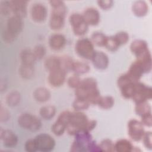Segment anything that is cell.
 <instances>
[{
	"instance_id": "15",
	"label": "cell",
	"mask_w": 152,
	"mask_h": 152,
	"mask_svg": "<svg viewBox=\"0 0 152 152\" xmlns=\"http://www.w3.org/2000/svg\"><path fill=\"white\" fill-rule=\"evenodd\" d=\"M23 27V22L22 18L14 15L8 18L6 28L12 34L17 36L22 31Z\"/></svg>"
},
{
	"instance_id": "11",
	"label": "cell",
	"mask_w": 152,
	"mask_h": 152,
	"mask_svg": "<svg viewBox=\"0 0 152 152\" xmlns=\"http://www.w3.org/2000/svg\"><path fill=\"white\" fill-rule=\"evenodd\" d=\"M66 72L61 68L49 72L48 80L50 85L53 87H58L63 85L65 81Z\"/></svg>"
},
{
	"instance_id": "18",
	"label": "cell",
	"mask_w": 152,
	"mask_h": 152,
	"mask_svg": "<svg viewBox=\"0 0 152 152\" xmlns=\"http://www.w3.org/2000/svg\"><path fill=\"white\" fill-rule=\"evenodd\" d=\"M133 82L139 81L142 75L145 73L142 65L137 61H134L129 66L126 72Z\"/></svg>"
},
{
	"instance_id": "3",
	"label": "cell",
	"mask_w": 152,
	"mask_h": 152,
	"mask_svg": "<svg viewBox=\"0 0 152 152\" xmlns=\"http://www.w3.org/2000/svg\"><path fill=\"white\" fill-rule=\"evenodd\" d=\"M18 125L26 130L36 132L42 126L40 119L36 116L28 113H21L17 119Z\"/></svg>"
},
{
	"instance_id": "21",
	"label": "cell",
	"mask_w": 152,
	"mask_h": 152,
	"mask_svg": "<svg viewBox=\"0 0 152 152\" xmlns=\"http://www.w3.org/2000/svg\"><path fill=\"white\" fill-rule=\"evenodd\" d=\"M50 92L46 87H40L37 88L33 92L34 99L39 102L43 103L48 101L50 98Z\"/></svg>"
},
{
	"instance_id": "47",
	"label": "cell",
	"mask_w": 152,
	"mask_h": 152,
	"mask_svg": "<svg viewBox=\"0 0 152 152\" xmlns=\"http://www.w3.org/2000/svg\"><path fill=\"white\" fill-rule=\"evenodd\" d=\"M10 118V113L8 110L4 107L2 106H1V112H0V119L1 122H6Z\"/></svg>"
},
{
	"instance_id": "25",
	"label": "cell",
	"mask_w": 152,
	"mask_h": 152,
	"mask_svg": "<svg viewBox=\"0 0 152 152\" xmlns=\"http://www.w3.org/2000/svg\"><path fill=\"white\" fill-rule=\"evenodd\" d=\"M90 69V67L87 63L78 61H74L72 71H73L75 74L78 75L81 74H84L88 72Z\"/></svg>"
},
{
	"instance_id": "42",
	"label": "cell",
	"mask_w": 152,
	"mask_h": 152,
	"mask_svg": "<svg viewBox=\"0 0 152 152\" xmlns=\"http://www.w3.org/2000/svg\"><path fill=\"white\" fill-rule=\"evenodd\" d=\"M24 147L25 150L28 152H36L38 151L34 138L28 140L25 143Z\"/></svg>"
},
{
	"instance_id": "38",
	"label": "cell",
	"mask_w": 152,
	"mask_h": 152,
	"mask_svg": "<svg viewBox=\"0 0 152 152\" xmlns=\"http://www.w3.org/2000/svg\"><path fill=\"white\" fill-rule=\"evenodd\" d=\"M119 43L120 46L125 45L127 43V42L129 41V36L128 33L122 31L117 33L115 36H113Z\"/></svg>"
},
{
	"instance_id": "10",
	"label": "cell",
	"mask_w": 152,
	"mask_h": 152,
	"mask_svg": "<svg viewBox=\"0 0 152 152\" xmlns=\"http://www.w3.org/2000/svg\"><path fill=\"white\" fill-rule=\"evenodd\" d=\"M32 20L36 23L44 21L48 15V10L46 7L41 3H36L31 7L30 11Z\"/></svg>"
},
{
	"instance_id": "24",
	"label": "cell",
	"mask_w": 152,
	"mask_h": 152,
	"mask_svg": "<svg viewBox=\"0 0 152 152\" xmlns=\"http://www.w3.org/2000/svg\"><path fill=\"white\" fill-rule=\"evenodd\" d=\"M45 67L49 72L61 68V62L59 57L50 56L46 59L45 61Z\"/></svg>"
},
{
	"instance_id": "39",
	"label": "cell",
	"mask_w": 152,
	"mask_h": 152,
	"mask_svg": "<svg viewBox=\"0 0 152 152\" xmlns=\"http://www.w3.org/2000/svg\"><path fill=\"white\" fill-rule=\"evenodd\" d=\"M32 50L37 60L42 59L46 54V48L42 45H36Z\"/></svg>"
},
{
	"instance_id": "14",
	"label": "cell",
	"mask_w": 152,
	"mask_h": 152,
	"mask_svg": "<svg viewBox=\"0 0 152 152\" xmlns=\"http://www.w3.org/2000/svg\"><path fill=\"white\" fill-rule=\"evenodd\" d=\"M82 15L88 26H96L100 21V15L96 8L93 7L87 8L84 10Z\"/></svg>"
},
{
	"instance_id": "44",
	"label": "cell",
	"mask_w": 152,
	"mask_h": 152,
	"mask_svg": "<svg viewBox=\"0 0 152 152\" xmlns=\"http://www.w3.org/2000/svg\"><path fill=\"white\" fill-rule=\"evenodd\" d=\"M2 39L4 42H5L7 43H12L15 39L17 36L12 34L8 30L5 28L2 31Z\"/></svg>"
},
{
	"instance_id": "46",
	"label": "cell",
	"mask_w": 152,
	"mask_h": 152,
	"mask_svg": "<svg viewBox=\"0 0 152 152\" xmlns=\"http://www.w3.org/2000/svg\"><path fill=\"white\" fill-rule=\"evenodd\" d=\"M97 2L99 7L103 10H107L110 9L113 5V1L111 0L98 1Z\"/></svg>"
},
{
	"instance_id": "34",
	"label": "cell",
	"mask_w": 152,
	"mask_h": 152,
	"mask_svg": "<svg viewBox=\"0 0 152 152\" xmlns=\"http://www.w3.org/2000/svg\"><path fill=\"white\" fill-rule=\"evenodd\" d=\"M90 105V104L88 102V101L79 98H75L72 103V107L75 111L83 112V110H87L89 107Z\"/></svg>"
},
{
	"instance_id": "23",
	"label": "cell",
	"mask_w": 152,
	"mask_h": 152,
	"mask_svg": "<svg viewBox=\"0 0 152 152\" xmlns=\"http://www.w3.org/2000/svg\"><path fill=\"white\" fill-rule=\"evenodd\" d=\"M115 151L118 152H130L133 151L134 146L128 140L121 139L114 144Z\"/></svg>"
},
{
	"instance_id": "26",
	"label": "cell",
	"mask_w": 152,
	"mask_h": 152,
	"mask_svg": "<svg viewBox=\"0 0 152 152\" xmlns=\"http://www.w3.org/2000/svg\"><path fill=\"white\" fill-rule=\"evenodd\" d=\"M56 113V108L53 105H45L39 110L40 116L44 119L49 120L54 117Z\"/></svg>"
},
{
	"instance_id": "41",
	"label": "cell",
	"mask_w": 152,
	"mask_h": 152,
	"mask_svg": "<svg viewBox=\"0 0 152 152\" xmlns=\"http://www.w3.org/2000/svg\"><path fill=\"white\" fill-rule=\"evenodd\" d=\"M131 83H134V82L132 81V80L131 79V78L129 77L127 73L121 75L118 78L117 81V84L119 88H121L122 87Z\"/></svg>"
},
{
	"instance_id": "7",
	"label": "cell",
	"mask_w": 152,
	"mask_h": 152,
	"mask_svg": "<svg viewBox=\"0 0 152 152\" xmlns=\"http://www.w3.org/2000/svg\"><path fill=\"white\" fill-rule=\"evenodd\" d=\"M135 92L131 99L135 104L147 102L150 100L152 96L151 88L150 86L145 85L140 81L135 83Z\"/></svg>"
},
{
	"instance_id": "19",
	"label": "cell",
	"mask_w": 152,
	"mask_h": 152,
	"mask_svg": "<svg viewBox=\"0 0 152 152\" xmlns=\"http://www.w3.org/2000/svg\"><path fill=\"white\" fill-rule=\"evenodd\" d=\"M65 14L52 11L49 20V26L52 30H58L62 28L65 23Z\"/></svg>"
},
{
	"instance_id": "36",
	"label": "cell",
	"mask_w": 152,
	"mask_h": 152,
	"mask_svg": "<svg viewBox=\"0 0 152 152\" xmlns=\"http://www.w3.org/2000/svg\"><path fill=\"white\" fill-rule=\"evenodd\" d=\"M106 49L110 52H115L116 51L120 45L115 39V37L113 36H107L106 40L104 46Z\"/></svg>"
},
{
	"instance_id": "9",
	"label": "cell",
	"mask_w": 152,
	"mask_h": 152,
	"mask_svg": "<svg viewBox=\"0 0 152 152\" xmlns=\"http://www.w3.org/2000/svg\"><path fill=\"white\" fill-rule=\"evenodd\" d=\"M145 133L144 125L135 119L129 120L128 123V134L129 137L135 141H139L142 140Z\"/></svg>"
},
{
	"instance_id": "17",
	"label": "cell",
	"mask_w": 152,
	"mask_h": 152,
	"mask_svg": "<svg viewBox=\"0 0 152 152\" xmlns=\"http://www.w3.org/2000/svg\"><path fill=\"white\" fill-rule=\"evenodd\" d=\"M65 37L60 33H54L49 39V45L50 48L55 50H59L66 45Z\"/></svg>"
},
{
	"instance_id": "27",
	"label": "cell",
	"mask_w": 152,
	"mask_h": 152,
	"mask_svg": "<svg viewBox=\"0 0 152 152\" xmlns=\"http://www.w3.org/2000/svg\"><path fill=\"white\" fill-rule=\"evenodd\" d=\"M7 104L11 107H14L17 106L21 100L20 93L17 91L14 90L10 92L5 98Z\"/></svg>"
},
{
	"instance_id": "40",
	"label": "cell",
	"mask_w": 152,
	"mask_h": 152,
	"mask_svg": "<svg viewBox=\"0 0 152 152\" xmlns=\"http://www.w3.org/2000/svg\"><path fill=\"white\" fill-rule=\"evenodd\" d=\"M81 81V79L80 78V76L77 74H74L68 79L67 83L70 88L75 89L80 86Z\"/></svg>"
},
{
	"instance_id": "29",
	"label": "cell",
	"mask_w": 152,
	"mask_h": 152,
	"mask_svg": "<svg viewBox=\"0 0 152 152\" xmlns=\"http://www.w3.org/2000/svg\"><path fill=\"white\" fill-rule=\"evenodd\" d=\"M34 65L22 64L19 68V74L20 76L24 79H30L34 74Z\"/></svg>"
},
{
	"instance_id": "6",
	"label": "cell",
	"mask_w": 152,
	"mask_h": 152,
	"mask_svg": "<svg viewBox=\"0 0 152 152\" xmlns=\"http://www.w3.org/2000/svg\"><path fill=\"white\" fill-rule=\"evenodd\" d=\"M69 22L75 35L81 36L87 32L88 26L84 21L82 14L79 13L72 14L69 16Z\"/></svg>"
},
{
	"instance_id": "28",
	"label": "cell",
	"mask_w": 152,
	"mask_h": 152,
	"mask_svg": "<svg viewBox=\"0 0 152 152\" xmlns=\"http://www.w3.org/2000/svg\"><path fill=\"white\" fill-rule=\"evenodd\" d=\"M151 106L147 102L135 104V112L136 114L140 117L149 113H151Z\"/></svg>"
},
{
	"instance_id": "13",
	"label": "cell",
	"mask_w": 152,
	"mask_h": 152,
	"mask_svg": "<svg viewBox=\"0 0 152 152\" xmlns=\"http://www.w3.org/2000/svg\"><path fill=\"white\" fill-rule=\"evenodd\" d=\"M91 61L93 66L99 70H104L107 68L109 63L107 55L102 51L95 50Z\"/></svg>"
},
{
	"instance_id": "32",
	"label": "cell",
	"mask_w": 152,
	"mask_h": 152,
	"mask_svg": "<svg viewBox=\"0 0 152 152\" xmlns=\"http://www.w3.org/2000/svg\"><path fill=\"white\" fill-rule=\"evenodd\" d=\"M135 83L128 84L120 88L121 94L125 99H131L135 94Z\"/></svg>"
},
{
	"instance_id": "31",
	"label": "cell",
	"mask_w": 152,
	"mask_h": 152,
	"mask_svg": "<svg viewBox=\"0 0 152 152\" xmlns=\"http://www.w3.org/2000/svg\"><path fill=\"white\" fill-rule=\"evenodd\" d=\"M107 36L102 32L95 31L91 36L90 40L94 45L99 46H104Z\"/></svg>"
},
{
	"instance_id": "43",
	"label": "cell",
	"mask_w": 152,
	"mask_h": 152,
	"mask_svg": "<svg viewBox=\"0 0 152 152\" xmlns=\"http://www.w3.org/2000/svg\"><path fill=\"white\" fill-rule=\"evenodd\" d=\"M151 138H152V135L151 132L150 131H147L145 132L142 137V138L141 140H142L143 144L144 146L150 150L151 149L152 147V143H151Z\"/></svg>"
},
{
	"instance_id": "8",
	"label": "cell",
	"mask_w": 152,
	"mask_h": 152,
	"mask_svg": "<svg viewBox=\"0 0 152 152\" xmlns=\"http://www.w3.org/2000/svg\"><path fill=\"white\" fill-rule=\"evenodd\" d=\"M34 140L36 143L37 150L42 152L52 151L56 144L54 138L49 134L46 133H42L36 135Z\"/></svg>"
},
{
	"instance_id": "37",
	"label": "cell",
	"mask_w": 152,
	"mask_h": 152,
	"mask_svg": "<svg viewBox=\"0 0 152 152\" xmlns=\"http://www.w3.org/2000/svg\"><path fill=\"white\" fill-rule=\"evenodd\" d=\"M101 151H114V143L110 139H104L99 144Z\"/></svg>"
},
{
	"instance_id": "1",
	"label": "cell",
	"mask_w": 152,
	"mask_h": 152,
	"mask_svg": "<svg viewBox=\"0 0 152 152\" xmlns=\"http://www.w3.org/2000/svg\"><path fill=\"white\" fill-rule=\"evenodd\" d=\"M131 52L142 66L144 72H149L151 69V55L147 42L141 39L134 40L130 45Z\"/></svg>"
},
{
	"instance_id": "5",
	"label": "cell",
	"mask_w": 152,
	"mask_h": 152,
	"mask_svg": "<svg viewBox=\"0 0 152 152\" xmlns=\"http://www.w3.org/2000/svg\"><path fill=\"white\" fill-rule=\"evenodd\" d=\"M75 50L79 56L88 60H91L95 52L94 44L88 38L78 39L75 45Z\"/></svg>"
},
{
	"instance_id": "30",
	"label": "cell",
	"mask_w": 152,
	"mask_h": 152,
	"mask_svg": "<svg viewBox=\"0 0 152 152\" xmlns=\"http://www.w3.org/2000/svg\"><path fill=\"white\" fill-rule=\"evenodd\" d=\"M114 99L110 96H100L97 105L103 109H109L112 108L114 104Z\"/></svg>"
},
{
	"instance_id": "20",
	"label": "cell",
	"mask_w": 152,
	"mask_h": 152,
	"mask_svg": "<svg viewBox=\"0 0 152 152\" xmlns=\"http://www.w3.org/2000/svg\"><path fill=\"white\" fill-rule=\"evenodd\" d=\"M132 11L137 17H144L148 13V5L144 1H135L132 5Z\"/></svg>"
},
{
	"instance_id": "4",
	"label": "cell",
	"mask_w": 152,
	"mask_h": 152,
	"mask_svg": "<svg viewBox=\"0 0 152 152\" xmlns=\"http://www.w3.org/2000/svg\"><path fill=\"white\" fill-rule=\"evenodd\" d=\"M75 139L71 147L72 151H86L92 142V137L90 132L81 130L75 135Z\"/></svg>"
},
{
	"instance_id": "16",
	"label": "cell",
	"mask_w": 152,
	"mask_h": 152,
	"mask_svg": "<svg viewBox=\"0 0 152 152\" xmlns=\"http://www.w3.org/2000/svg\"><path fill=\"white\" fill-rule=\"evenodd\" d=\"M12 12L14 15L24 18L27 15V1H10Z\"/></svg>"
},
{
	"instance_id": "48",
	"label": "cell",
	"mask_w": 152,
	"mask_h": 152,
	"mask_svg": "<svg viewBox=\"0 0 152 152\" xmlns=\"http://www.w3.org/2000/svg\"><path fill=\"white\" fill-rule=\"evenodd\" d=\"M141 122L144 126H151L152 125V116L151 113L145 115L141 117Z\"/></svg>"
},
{
	"instance_id": "45",
	"label": "cell",
	"mask_w": 152,
	"mask_h": 152,
	"mask_svg": "<svg viewBox=\"0 0 152 152\" xmlns=\"http://www.w3.org/2000/svg\"><path fill=\"white\" fill-rule=\"evenodd\" d=\"M0 10L1 12L5 15H8L12 12L10 1H2L1 2Z\"/></svg>"
},
{
	"instance_id": "33",
	"label": "cell",
	"mask_w": 152,
	"mask_h": 152,
	"mask_svg": "<svg viewBox=\"0 0 152 152\" xmlns=\"http://www.w3.org/2000/svg\"><path fill=\"white\" fill-rule=\"evenodd\" d=\"M61 62V68L66 73L72 71L74 61L69 56H62L59 57Z\"/></svg>"
},
{
	"instance_id": "12",
	"label": "cell",
	"mask_w": 152,
	"mask_h": 152,
	"mask_svg": "<svg viewBox=\"0 0 152 152\" xmlns=\"http://www.w3.org/2000/svg\"><path fill=\"white\" fill-rule=\"evenodd\" d=\"M1 140L3 145L8 148L14 147L18 143V139L16 134L11 130L1 129Z\"/></svg>"
},
{
	"instance_id": "35",
	"label": "cell",
	"mask_w": 152,
	"mask_h": 152,
	"mask_svg": "<svg viewBox=\"0 0 152 152\" xmlns=\"http://www.w3.org/2000/svg\"><path fill=\"white\" fill-rule=\"evenodd\" d=\"M66 125L63 122L56 120L51 126V131L56 136H61L66 131Z\"/></svg>"
},
{
	"instance_id": "2",
	"label": "cell",
	"mask_w": 152,
	"mask_h": 152,
	"mask_svg": "<svg viewBox=\"0 0 152 152\" xmlns=\"http://www.w3.org/2000/svg\"><path fill=\"white\" fill-rule=\"evenodd\" d=\"M89 119L83 112H70L69 122L66 127V132L71 135H75L81 130H85Z\"/></svg>"
},
{
	"instance_id": "22",
	"label": "cell",
	"mask_w": 152,
	"mask_h": 152,
	"mask_svg": "<svg viewBox=\"0 0 152 152\" xmlns=\"http://www.w3.org/2000/svg\"><path fill=\"white\" fill-rule=\"evenodd\" d=\"M20 59L22 64L34 65L37 60L33 50L28 49H24L21 50L20 54Z\"/></svg>"
}]
</instances>
